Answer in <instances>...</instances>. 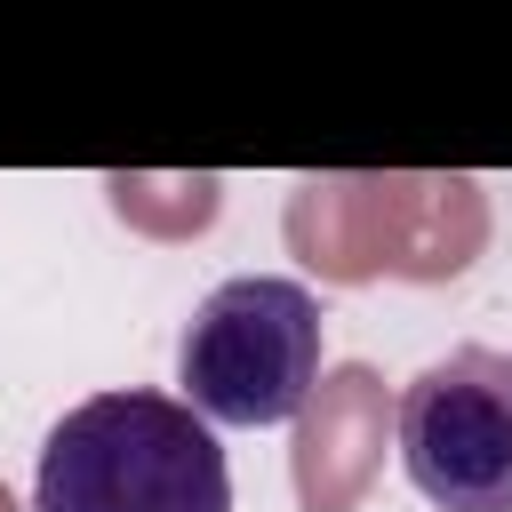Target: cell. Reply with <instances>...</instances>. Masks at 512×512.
I'll return each mask as SVG.
<instances>
[{
    "mask_svg": "<svg viewBox=\"0 0 512 512\" xmlns=\"http://www.w3.org/2000/svg\"><path fill=\"white\" fill-rule=\"evenodd\" d=\"M32 512H232V464L216 424L176 392L120 384L56 416Z\"/></svg>",
    "mask_w": 512,
    "mask_h": 512,
    "instance_id": "obj_1",
    "label": "cell"
},
{
    "mask_svg": "<svg viewBox=\"0 0 512 512\" xmlns=\"http://www.w3.org/2000/svg\"><path fill=\"white\" fill-rule=\"evenodd\" d=\"M184 408L208 424H288L320 384V296L280 272L208 288L176 336Z\"/></svg>",
    "mask_w": 512,
    "mask_h": 512,
    "instance_id": "obj_2",
    "label": "cell"
},
{
    "mask_svg": "<svg viewBox=\"0 0 512 512\" xmlns=\"http://www.w3.org/2000/svg\"><path fill=\"white\" fill-rule=\"evenodd\" d=\"M392 432L432 512H512V352H440L392 400Z\"/></svg>",
    "mask_w": 512,
    "mask_h": 512,
    "instance_id": "obj_3",
    "label": "cell"
},
{
    "mask_svg": "<svg viewBox=\"0 0 512 512\" xmlns=\"http://www.w3.org/2000/svg\"><path fill=\"white\" fill-rule=\"evenodd\" d=\"M376 432H384V392L368 368H336L320 384V400H304V424H296V488H304V512H344L368 480V456H376Z\"/></svg>",
    "mask_w": 512,
    "mask_h": 512,
    "instance_id": "obj_4",
    "label": "cell"
}]
</instances>
